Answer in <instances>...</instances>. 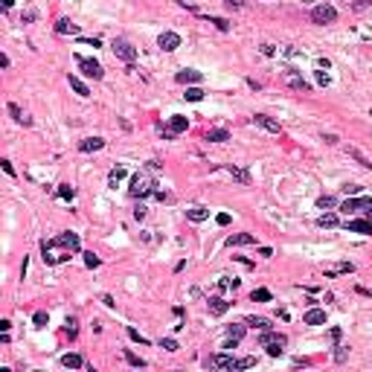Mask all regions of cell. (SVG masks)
<instances>
[{
  "instance_id": "cell-18",
  "label": "cell",
  "mask_w": 372,
  "mask_h": 372,
  "mask_svg": "<svg viewBox=\"0 0 372 372\" xmlns=\"http://www.w3.org/2000/svg\"><path fill=\"white\" fill-rule=\"evenodd\" d=\"M303 323H306V326H326V311L323 309H309L306 317H303Z\"/></svg>"
},
{
  "instance_id": "cell-48",
  "label": "cell",
  "mask_w": 372,
  "mask_h": 372,
  "mask_svg": "<svg viewBox=\"0 0 372 372\" xmlns=\"http://www.w3.org/2000/svg\"><path fill=\"white\" fill-rule=\"evenodd\" d=\"M0 166H3V172H6L9 178H15V166H12L9 160H0Z\"/></svg>"
},
{
  "instance_id": "cell-47",
  "label": "cell",
  "mask_w": 372,
  "mask_h": 372,
  "mask_svg": "<svg viewBox=\"0 0 372 372\" xmlns=\"http://www.w3.org/2000/svg\"><path fill=\"white\" fill-rule=\"evenodd\" d=\"M259 53H262V56H268V59H271V56H277L274 44H262V47H259Z\"/></svg>"
},
{
  "instance_id": "cell-21",
  "label": "cell",
  "mask_w": 372,
  "mask_h": 372,
  "mask_svg": "<svg viewBox=\"0 0 372 372\" xmlns=\"http://www.w3.org/2000/svg\"><path fill=\"white\" fill-rule=\"evenodd\" d=\"M245 323H248L250 329H256V332H268V329H274L268 317H256V314H250V317H245Z\"/></svg>"
},
{
  "instance_id": "cell-58",
  "label": "cell",
  "mask_w": 372,
  "mask_h": 372,
  "mask_svg": "<svg viewBox=\"0 0 372 372\" xmlns=\"http://www.w3.org/2000/svg\"><path fill=\"white\" fill-rule=\"evenodd\" d=\"M317 82H320V85H329V76H326V73L320 70V73H317Z\"/></svg>"
},
{
  "instance_id": "cell-54",
  "label": "cell",
  "mask_w": 372,
  "mask_h": 372,
  "mask_svg": "<svg viewBox=\"0 0 372 372\" xmlns=\"http://www.w3.org/2000/svg\"><path fill=\"white\" fill-rule=\"evenodd\" d=\"M155 198H157V201H169V192H163V189H155Z\"/></svg>"
},
{
  "instance_id": "cell-32",
  "label": "cell",
  "mask_w": 372,
  "mask_h": 372,
  "mask_svg": "<svg viewBox=\"0 0 372 372\" xmlns=\"http://www.w3.org/2000/svg\"><path fill=\"white\" fill-rule=\"evenodd\" d=\"M317 224H320V227H338V224H341V218L335 216V213H323V216L317 218Z\"/></svg>"
},
{
  "instance_id": "cell-11",
  "label": "cell",
  "mask_w": 372,
  "mask_h": 372,
  "mask_svg": "<svg viewBox=\"0 0 372 372\" xmlns=\"http://www.w3.org/2000/svg\"><path fill=\"white\" fill-rule=\"evenodd\" d=\"M157 47H160L163 53H175V50L181 47V35H178V32H160Z\"/></svg>"
},
{
  "instance_id": "cell-25",
  "label": "cell",
  "mask_w": 372,
  "mask_h": 372,
  "mask_svg": "<svg viewBox=\"0 0 372 372\" xmlns=\"http://www.w3.org/2000/svg\"><path fill=\"white\" fill-rule=\"evenodd\" d=\"M67 82H70V88L79 93L82 99H85V96H91V88H88V85H85V82H82L79 76H67Z\"/></svg>"
},
{
  "instance_id": "cell-60",
  "label": "cell",
  "mask_w": 372,
  "mask_h": 372,
  "mask_svg": "<svg viewBox=\"0 0 372 372\" xmlns=\"http://www.w3.org/2000/svg\"><path fill=\"white\" fill-rule=\"evenodd\" d=\"M367 218H370V221H372V207H370V210H367Z\"/></svg>"
},
{
  "instance_id": "cell-61",
  "label": "cell",
  "mask_w": 372,
  "mask_h": 372,
  "mask_svg": "<svg viewBox=\"0 0 372 372\" xmlns=\"http://www.w3.org/2000/svg\"><path fill=\"white\" fill-rule=\"evenodd\" d=\"M370 117H372V111H370Z\"/></svg>"
},
{
  "instance_id": "cell-38",
  "label": "cell",
  "mask_w": 372,
  "mask_h": 372,
  "mask_svg": "<svg viewBox=\"0 0 372 372\" xmlns=\"http://www.w3.org/2000/svg\"><path fill=\"white\" fill-rule=\"evenodd\" d=\"M184 96L189 99V102H201V99H204V91H201V88L195 85V88H189V91H186Z\"/></svg>"
},
{
  "instance_id": "cell-22",
  "label": "cell",
  "mask_w": 372,
  "mask_h": 372,
  "mask_svg": "<svg viewBox=\"0 0 372 372\" xmlns=\"http://www.w3.org/2000/svg\"><path fill=\"white\" fill-rule=\"evenodd\" d=\"M352 271H355L352 262H338V265H332V268L326 271V279H335V277H341V274H352Z\"/></svg>"
},
{
  "instance_id": "cell-34",
  "label": "cell",
  "mask_w": 372,
  "mask_h": 372,
  "mask_svg": "<svg viewBox=\"0 0 372 372\" xmlns=\"http://www.w3.org/2000/svg\"><path fill=\"white\" fill-rule=\"evenodd\" d=\"M59 198H64V201H73V198H76V189H73L70 184H62V186H59Z\"/></svg>"
},
{
  "instance_id": "cell-40",
  "label": "cell",
  "mask_w": 372,
  "mask_h": 372,
  "mask_svg": "<svg viewBox=\"0 0 372 372\" xmlns=\"http://www.w3.org/2000/svg\"><path fill=\"white\" fill-rule=\"evenodd\" d=\"M349 157H355V160H358L361 166H367V169H372V163H370V160H367V157H364V155H361L358 149H349Z\"/></svg>"
},
{
  "instance_id": "cell-27",
  "label": "cell",
  "mask_w": 372,
  "mask_h": 372,
  "mask_svg": "<svg viewBox=\"0 0 372 372\" xmlns=\"http://www.w3.org/2000/svg\"><path fill=\"white\" fill-rule=\"evenodd\" d=\"M245 332H248V323H233V326H227V338H233V341H242Z\"/></svg>"
},
{
  "instance_id": "cell-17",
  "label": "cell",
  "mask_w": 372,
  "mask_h": 372,
  "mask_svg": "<svg viewBox=\"0 0 372 372\" xmlns=\"http://www.w3.org/2000/svg\"><path fill=\"white\" fill-rule=\"evenodd\" d=\"M253 123L259 125V128H265V131H271V134H279L282 131V125L277 120H271V117H265V114H253Z\"/></svg>"
},
{
  "instance_id": "cell-41",
  "label": "cell",
  "mask_w": 372,
  "mask_h": 372,
  "mask_svg": "<svg viewBox=\"0 0 372 372\" xmlns=\"http://www.w3.org/2000/svg\"><path fill=\"white\" fill-rule=\"evenodd\" d=\"M250 367H256V358H239L236 361V370H250Z\"/></svg>"
},
{
  "instance_id": "cell-33",
  "label": "cell",
  "mask_w": 372,
  "mask_h": 372,
  "mask_svg": "<svg viewBox=\"0 0 372 372\" xmlns=\"http://www.w3.org/2000/svg\"><path fill=\"white\" fill-rule=\"evenodd\" d=\"M125 361H128L131 367H137V370H143V367H146V361H143L140 355H134V352H128V349H125Z\"/></svg>"
},
{
  "instance_id": "cell-3",
  "label": "cell",
  "mask_w": 372,
  "mask_h": 372,
  "mask_svg": "<svg viewBox=\"0 0 372 372\" xmlns=\"http://www.w3.org/2000/svg\"><path fill=\"white\" fill-rule=\"evenodd\" d=\"M259 346H262L271 358H279V355L285 352V346H288V338L279 335V332H274V329H268V332H259Z\"/></svg>"
},
{
  "instance_id": "cell-10",
  "label": "cell",
  "mask_w": 372,
  "mask_h": 372,
  "mask_svg": "<svg viewBox=\"0 0 372 372\" xmlns=\"http://www.w3.org/2000/svg\"><path fill=\"white\" fill-rule=\"evenodd\" d=\"M114 56H117V59H123V62H128V64H134V59H137V50H134L128 41L117 38V41H114Z\"/></svg>"
},
{
  "instance_id": "cell-16",
  "label": "cell",
  "mask_w": 372,
  "mask_h": 372,
  "mask_svg": "<svg viewBox=\"0 0 372 372\" xmlns=\"http://www.w3.org/2000/svg\"><path fill=\"white\" fill-rule=\"evenodd\" d=\"M53 30H56V35H79V32H82L79 30V24H73L70 18H59Z\"/></svg>"
},
{
  "instance_id": "cell-55",
  "label": "cell",
  "mask_w": 372,
  "mask_h": 372,
  "mask_svg": "<svg viewBox=\"0 0 372 372\" xmlns=\"http://www.w3.org/2000/svg\"><path fill=\"white\" fill-rule=\"evenodd\" d=\"M102 303H105L108 309H114V297H111V294H102Z\"/></svg>"
},
{
  "instance_id": "cell-59",
  "label": "cell",
  "mask_w": 372,
  "mask_h": 372,
  "mask_svg": "<svg viewBox=\"0 0 372 372\" xmlns=\"http://www.w3.org/2000/svg\"><path fill=\"white\" fill-rule=\"evenodd\" d=\"M346 192H349V195H358V192H361V186L352 184V186H346Z\"/></svg>"
},
{
  "instance_id": "cell-37",
  "label": "cell",
  "mask_w": 372,
  "mask_h": 372,
  "mask_svg": "<svg viewBox=\"0 0 372 372\" xmlns=\"http://www.w3.org/2000/svg\"><path fill=\"white\" fill-rule=\"evenodd\" d=\"M64 332H67L70 338H76V335H79V323H76V317H67V323H64Z\"/></svg>"
},
{
  "instance_id": "cell-43",
  "label": "cell",
  "mask_w": 372,
  "mask_h": 372,
  "mask_svg": "<svg viewBox=\"0 0 372 372\" xmlns=\"http://www.w3.org/2000/svg\"><path fill=\"white\" fill-rule=\"evenodd\" d=\"M335 349H338V352H335V361H338V364H343V361L349 358V349H346V346H335Z\"/></svg>"
},
{
  "instance_id": "cell-42",
  "label": "cell",
  "mask_w": 372,
  "mask_h": 372,
  "mask_svg": "<svg viewBox=\"0 0 372 372\" xmlns=\"http://www.w3.org/2000/svg\"><path fill=\"white\" fill-rule=\"evenodd\" d=\"M207 21H210V24H216V27H218L221 32H227V30H230V21H227V18H207Z\"/></svg>"
},
{
  "instance_id": "cell-52",
  "label": "cell",
  "mask_w": 372,
  "mask_h": 372,
  "mask_svg": "<svg viewBox=\"0 0 372 372\" xmlns=\"http://www.w3.org/2000/svg\"><path fill=\"white\" fill-rule=\"evenodd\" d=\"M160 169H163L160 160H149V172H160Z\"/></svg>"
},
{
  "instance_id": "cell-57",
  "label": "cell",
  "mask_w": 372,
  "mask_h": 372,
  "mask_svg": "<svg viewBox=\"0 0 372 372\" xmlns=\"http://www.w3.org/2000/svg\"><path fill=\"white\" fill-rule=\"evenodd\" d=\"M259 256H265V259H271V256H274V250H271V248H259Z\"/></svg>"
},
{
  "instance_id": "cell-28",
  "label": "cell",
  "mask_w": 372,
  "mask_h": 372,
  "mask_svg": "<svg viewBox=\"0 0 372 372\" xmlns=\"http://www.w3.org/2000/svg\"><path fill=\"white\" fill-rule=\"evenodd\" d=\"M227 172H230V175H233V178H236V181H239L242 186H248V184H250V172H248V169H239V166H227Z\"/></svg>"
},
{
  "instance_id": "cell-6",
  "label": "cell",
  "mask_w": 372,
  "mask_h": 372,
  "mask_svg": "<svg viewBox=\"0 0 372 372\" xmlns=\"http://www.w3.org/2000/svg\"><path fill=\"white\" fill-rule=\"evenodd\" d=\"M204 367H210V370H236V358H233V355L218 352V355L204 358Z\"/></svg>"
},
{
  "instance_id": "cell-36",
  "label": "cell",
  "mask_w": 372,
  "mask_h": 372,
  "mask_svg": "<svg viewBox=\"0 0 372 372\" xmlns=\"http://www.w3.org/2000/svg\"><path fill=\"white\" fill-rule=\"evenodd\" d=\"M32 323H35L38 329H44V326L50 323V314H47V311H35V317H32Z\"/></svg>"
},
{
  "instance_id": "cell-35",
  "label": "cell",
  "mask_w": 372,
  "mask_h": 372,
  "mask_svg": "<svg viewBox=\"0 0 372 372\" xmlns=\"http://www.w3.org/2000/svg\"><path fill=\"white\" fill-rule=\"evenodd\" d=\"M317 207L320 210H332V207H338V201L332 195H323V198H317Z\"/></svg>"
},
{
  "instance_id": "cell-12",
  "label": "cell",
  "mask_w": 372,
  "mask_h": 372,
  "mask_svg": "<svg viewBox=\"0 0 372 372\" xmlns=\"http://www.w3.org/2000/svg\"><path fill=\"white\" fill-rule=\"evenodd\" d=\"M186 128H189V120H186V117H169V128L163 131V137L172 140L175 134H184Z\"/></svg>"
},
{
  "instance_id": "cell-39",
  "label": "cell",
  "mask_w": 372,
  "mask_h": 372,
  "mask_svg": "<svg viewBox=\"0 0 372 372\" xmlns=\"http://www.w3.org/2000/svg\"><path fill=\"white\" fill-rule=\"evenodd\" d=\"M160 346H163L166 352H178V349H181V346H178V341H175V338H163V341H160Z\"/></svg>"
},
{
  "instance_id": "cell-31",
  "label": "cell",
  "mask_w": 372,
  "mask_h": 372,
  "mask_svg": "<svg viewBox=\"0 0 372 372\" xmlns=\"http://www.w3.org/2000/svg\"><path fill=\"white\" fill-rule=\"evenodd\" d=\"M250 300H253V303H271V291H268V288H253Z\"/></svg>"
},
{
  "instance_id": "cell-5",
  "label": "cell",
  "mask_w": 372,
  "mask_h": 372,
  "mask_svg": "<svg viewBox=\"0 0 372 372\" xmlns=\"http://www.w3.org/2000/svg\"><path fill=\"white\" fill-rule=\"evenodd\" d=\"M282 85H285V88H291V91H300V93H309L311 91V85L303 79V76H300V73H297V70H285V73H282Z\"/></svg>"
},
{
  "instance_id": "cell-2",
  "label": "cell",
  "mask_w": 372,
  "mask_h": 372,
  "mask_svg": "<svg viewBox=\"0 0 372 372\" xmlns=\"http://www.w3.org/2000/svg\"><path fill=\"white\" fill-rule=\"evenodd\" d=\"M155 189H157V181L152 178V172H137V175L131 178L128 195H131V198H149V195H155Z\"/></svg>"
},
{
  "instance_id": "cell-9",
  "label": "cell",
  "mask_w": 372,
  "mask_h": 372,
  "mask_svg": "<svg viewBox=\"0 0 372 372\" xmlns=\"http://www.w3.org/2000/svg\"><path fill=\"white\" fill-rule=\"evenodd\" d=\"M76 64H79V67H82V73H85V76H91V79H102V76H105L102 64L93 62V59H82V56H76Z\"/></svg>"
},
{
  "instance_id": "cell-50",
  "label": "cell",
  "mask_w": 372,
  "mask_h": 372,
  "mask_svg": "<svg viewBox=\"0 0 372 372\" xmlns=\"http://www.w3.org/2000/svg\"><path fill=\"white\" fill-rule=\"evenodd\" d=\"M216 221H218V227H227V224H230V216H227V213H218Z\"/></svg>"
},
{
  "instance_id": "cell-4",
  "label": "cell",
  "mask_w": 372,
  "mask_h": 372,
  "mask_svg": "<svg viewBox=\"0 0 372 372\" xmlns=\"http://www.w3.org/2000/svg\"><path fill=\"white\" fill-rule=\"evenodd\" d=\"M311 21H314V24H320V27L335 24V21H338V9H335V6H329V3H320V6H314V9H311Z\"/></svg>"
},
{
  "instance_id": "cell-29",
  "label": "cell",
  "mask_w": 372,
  "mask_h": 372,
  "mask_svg": "<svg viewBox=\"0 0 372 372\" xmlns=\"http://www.w3.org/2000/svg\"><path fill=\"white\" fill-rule=\"evenodd\" d=\"M125 175H128V172H125V166H114V169L108 172V186H117Z\"/></svg>"
},
{
  "instance_id": "cell-8",
  "label": "cell",
  "mask_w": 372,
  "mask_h": 372,
  "mask_svg": "<svg viewBox=\"0 0 372 372\" xmlns=\"http://www.w3.org/2000/svg\"><path fill=\"white\" fill-rule=\"evenodd\" d=\"M370 207H372V198H367V195L364 198H346L341 204L343 213H367Z\"/></svg>"
},
{
  "instance_id": "cell-49",
  "label": "cell",
  "mask_w": 372,
  "mask_h": 372,
  "mask_svg": "<svg viewBox=\"0 0 372 372\" xmlns=\"http://www.w3.org/2000/svg\"><path fill=\"white\" fill-rule=\"evenodd\" d=\"M224 6H227V9H242L245 0H224Z\"/></svg>"
},
{
  "instance_id": "cell-46",
  "label": "cell",
  "mask_w": 372,
  "mask_h": 372,
  "mask_svg": "<svg viewBox=\"0 0 372 372\" xmlns=\"http://www.w3.org/2000/svg\"><path fill=\"white\" fill-rule=\"evenodd\" d=\"M370 6H372V0H355V3H352L355 12H364V9H370Z\"/></svg>"
},
{
  "instance_id": "cell-23",
  "label": "cell",
  "mask_w": 372,
  "mask_h": 372,
  "mask_svg": "<svg viewBox=\"0 0 372 372\" xmlns=\"http://www.w3.org/2000/svg\"><path fill=\"white\" fill-rule=\"evenodd\" d=\"M6 111H9V117H12L15 123H21V125H32V120L27 117V114H24V111H21V108H18V105H15V102H9V105H6Z\"/></svg>"
},
{
  "instance_id": "cell-26",
  "label": "cell",
  "mask_w": 372,
  "mask_h": 372,
  "mask_svg": "<svg viewBox=\"0 0 372 372\" xmlns=\"http://www.w3.org/2000/svg\"><path fill=\"white\" fill-rule=\"evenodd\" d=\"M207 140H210V143H227V140H230V131H227V128H210V131H207Z\"/></svg>"
},
{
  "instance_id": "cell-20",
  "label": "cell",
  "mask_w": 372,
  "mask_h": 372,
  "mask_svg": "<svg viewBox=\"0 0 372 372\" xmlns=\"http://www.w3.org/2000/svg\"><path fill=\"white\" fill-rule=\"evenodd\" d=\"M99 149H105V140L102 137H88V140L79 143V152L82 155H91V152H99Z\"/></svg>"
},
{
  "instance_id": "cell-14",
  "label": "cell",
  "mask_w": 372,
  "mask_h": 372,
  "mask_svg": "<svg viewBox=\"0 0 372 372\" xmlns=\"http://www.w3.org/2000/svg\"><path fill=\"white\" fill-rule=\"evenodd\" d=\"M248 245H256V236L253 233H233L227 239V248H248Z\"/></svg>"
},
{
  "instance_id": "cell-13",
  "label": "cell",
  "mask_w": 372,
  "mask_h": 372,
  "mask_svg": "<svg viewBox=\"0 0 372 372\" xmlns=\"http://www.w3.org/2000/svg\"><path fill=\"white\" fill-rule=\"evenodd\" d=\"M207 309H210L213 317H224V314L230 311V303H227L224 297H210V300H207Z\"/></svg>"
},
{
  "instance_id": "cell-7",
  "label": "cell",
  "mask_w": 372,
  "mask_h": 372,
  "mask_svg": "<svg viewBox=\"0 0 372 372\" xmlns=\"http://www.w3.org/2000/svg\"><path fill=\"white\" fill-rule=\"evenodd\" d=\"M346 233H361V236H372V221L370 218H346L343 221Z\"/></svg>"
},
{
  "instance_id": "cell-15",
  "label": "cell",
  "mask_w": 372,
  "mask_h": 372,
  "mask_svg": "<svg viewBox=\"0 0 372 372\" xmlns=\"http://www.w3.org/2000/svg\"><path fill=\"white\" fill-rule=\"evenodd\" d=\"M62 367L64 370H85L88 364H85V358L79 352H67V355H62Z\"/></svg>"
},
{
  "instance_id": "cell-24",
  "label": "cell",
  "mask_w": 372,
  "mask_h": 372,
  "mask_svg": "<svg viewBox=\"0 0 372 372\" xmlns=\"http://www.w3.org/2000/svg\"><path fill=\"white\" fill-rule=\"evenodd\" d=\"M186 218L195 221V224H201V221L210 218V210H207V207H192V210H186Z\"/></svg>"
},
{
  "instance_id": "cell-44",
  "label": "cell",
  "mask_w": 372,
  "mask_h": 372,
  "mask_svg": "<svg viewBox=\"0 0 372 372\" xmlns=\"http://www.w3.org/2000/svg\"><path fill=\"white\" fill-rule=\"evenodd\" d=\"M128 338H131V341H137V343H149L143 335H140V332H137V329H134V326H128Z\"/></svg>"
},
{
  "instance_id": "cell-30",
  "label": "cell",
  "mask_w": 372,
  "mask_h": 372,
  "mask_svg": "<svg viewBox=\"0 0 372 372\" xmlns=\"http://www.w3.org/2000/svg\"><path fill=\"white\" fill-rule=\"evenodd\" d=\"M239 285H242V279H236V277H218V288L221 291H230V288L236 291Z\"/></svg>"
},
{
  "instance_id": "cell-56",
  "label": "cell",
  "mask_w": 372,
  "mask_h": 372,
  "mask_svg": "<svg viewBox=\"0 0 372 372\" xmlns=\"http://www.w3.org/2000/svg\"><path fill=\"white\" fill-rule=\"evenodd\" d=\"M79 41H82V44H88V47H99V41H96V38H79Z\"/></svg>"
},
{
  "instance_id": "cell-1",
  "label": "cell",
  "mask_w": 372,
  "mask_h": 372,
  "mask_svg": "<svg viewBox=\"0 0 372 372\" xmlns=\"http://www.w3.org/2000/svg\"><path fill=\"white\" fill-rule=\"evenodd\" d=\"M79 248H82L79 233H59L56 239H50V242L41 245V253H44L47 265H59V262L70 259V253H79Z\"/></svg>"
},
{
  "instance_id": "cell-53",
  "label": "cell",
  "mask_w": 372,
  "mask_h": 372,
  "mask_svg": "<svg viewBox=\"0 0 372 372\" xmlns=\"http://www.w3.org/2000/svg\"><path fill=\"white\" fill-rule=\"evenodd\" d=\"M134 218H137V221H143V218H146V207H143V204L134 210Z\"/></svg>"
},
{
  "instance_id": "cell-51",
  "label": "cell",
  "mask_w": 372,
  "mask_h": 372,
  "mask_svg": "<svg viewBox=\"0 0 372 372\" xmlns=\"http://www.w3.org/2000/svg\"><path fill=\"white\" fill-rule=\"evenodd\" d=\"M329 338H332V341L338 343V341H341V338H343V332H341V329H338V326H335V329L329 332Z\"/></svg>"
},
{
  "instance_id": "cell-19",
  "label": "cell",
  "mask_w": 372,
  "mask_h": 372,
  "mask_svg": "<svg viewBox=\"0 0 372 372\" xmlns=\"http://www.w3.org/2000/svg\"><path fill=\"white\" fill-rule=\"evenodd\" d=\"M175 79H178L181 85H201V82H204V73H198V70H181Z\"/></svg>"
},
{
  "instance_id": "cell-45",
  "label": "cell",
  "mask_w": 372,
  "mask_h": 372,
  "mask_svg": "<svg viewBox=\"0 0 372 372\" xmlns=\"http://www.w3.org/2000/svg\"><path fill=\"white\" fill-rule=\"evenodd\" d=\"M85 265L88 268H99V256L96 253H85Z\"/></svg>"
}]
</instances>
